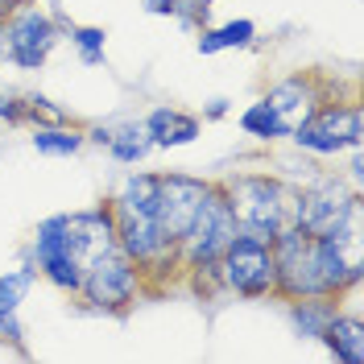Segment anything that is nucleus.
<instances>
[{
  "instance_id": "26",
  "label": "nucleus",
  "mask_w": 364,
  "mask_h": 364,
  "mask_svg": "<svg viewBox=\"0 0 364 364\" xmlns=\"http://www.w3.org/2000/svg\"><path fill=\"white\" fill-rule=\"evenodd\" d=\"M174 9H178V0H145V13H154V17H174Z\"/></svg>"
},
{
  "instance_id": "20",
  "label": "nucleus",
  "mask_w": 364,
  "mask_h": 364,
  "mask_svg": "<svg viewBox=\"0 0 364 364\" xmlns=\"http://www.w3.org/2000/svg\"><path fill=\"white\" fill-rule=\"evenodd\" d=\"M63 38H70L83 67H104V50H108V29L104 25H67Z\"/></svg>"
},
{
  "instance_id": "8",
  "label": "nucleus",
  "mask_w": 364,
  "mask_h": 364,
  "mask_svg": "<svg viewBox=\"0 0 364 364\" xmlns=\"http://www.w3.org/2000/svg\"><path fill=\"white\" fill-rule=\"evenodd\" d=\"M215 269H220V290L228 298H240V302H265V298H273V249H269V240H257V236L236 232L232 245L220 252Z\"/></svg>"
},
{
  "instance_id": "23",
  "label": "nucleus",
  "mask_w": 364,
  "mask_h": 364,
  "mask_svg": "<svg viewBox=\"0 0 364 364\" xmlns=\"http://www.w3.org/2000/svg\"><path fill=\"white\" fill-rule=\"evenodd\" d=\"M0 120L9 129H25V95L21 91H0Z\"/></svg>"
},
{
  "instance_id": "27",
  "label": "nucleus",
  "mask_w": 364,
  "mask_h": 364,
  "mask_svg": "<svg viewBox=\"0 0 364 364\" xmlns=\"http://www.w3.org/2000/svg\"><path fill=\"white\" fill-rule=\"evenodd\" d=\"M25 4H33V0H0V21H4V17H13V13L25 9Z\"/></svg>"
},
{
  "instance_id": "7",
  "label": "nucleus",
  "mask_w": 364,
  "mask_h": 364,
  "mask_svg": "<svg viewBox=\"0 0 364 364\" xmlns=\"http://www.w3.org/2000/svg\"><path fill=\"white\" fill-rule=\"evenodd\" d=\"M240 228H236V215H232V203H228V191L220 178H211V191H207L203 207H199V215H195V224L182 232L178 240V265L182 273L186 269H199V265H215L220 261V252L232 245V236H236ZM182 282V277H178Z\"/></svg>"
},
{
  "instance_id": "21",
  "label": "nucleus",
  "mask_w": 364,
  "mask_h": 364,
  "mask_svg": "<svg viewBox=\"0 0 364 364\" xmlns=\"http://www.w3.org/2000/svg\"><path fill=\"white\" fill-rule=\"evenodd\" d=\"M25 95V129H33V124H58V120H70L67 108H58L50 95L42 91H21Z\"/></svg>"
},
{
  "instance_id": "22",
  "label": "nucleus",
  "mask_w": 364,
  "mask_h": 364,
  "mask_svg": "<svg viewBox=\"0 0 364 364\" xmlns=\"http://www.w3.org/2000/svg\"><path fill=\"white\" fill-rule=\"evenodd\" d=\"M211 4H215V0H178V9H174L170 21H178L186 33H199L207 25V17H211Z\"/></svg>"
},
{
  "instance_id": "10",
  "label": "nucleus",
  "mask_w": 364,
  "mask_h": 364,
  "mask_svg": "<svg viewBox=\"0 0 364 364\" xmlns=\"http://www.w3.org/2000/svg\"><path fill=\"white\" fill-rule=\"evenodd\" d=\"M336 87H340V83H336L331 75H323V70H290V75L273 79L261 100H265V104H269V112L277 116L282 133L290 136Z\"/></svg>"
},
{
  "instance_id": "14",
  "label": "nucleus",
  "mask_w": 364,
  "mask_h": 364,
  "mask_svg": "<svg viewBox=\"0 0 364 364\" xmlns=\"http://www.w3.org/2000/svg\"><path fill=\"white\" fill-rule=\"evenodd\" d=\"M116 215H154L158 203V170H129L108 195Z\"/></svg>"
},
{
  "instance_id": "3",
  "label": "nucleus",
  "mask_w": 364,
  "mask_h": 364,
  "mask_svg": "<svg viewBox=\"0 0 364 364\" xmlns=\"http://www.w3.org/2000/svg\"><path fill=\"white\" fill-rule=\"evenodd\" d=\"M220 182H224V191H228L236 228L245 236L273 240L282 228L290 224L294 178H282V174H269V170H236V174H224Z\"/></svg>"
},
{
  "instance_id": "13",
  "label": "nucleus",
  "mask_w": 364,
  "mask_h": 364,
  "mask_svg": "<svg viewBox=\"0 0 364 364\" xmlns=\"http://www.w3.org/2000/svg\"><path fill=\"white\" fill-rule=\"evenodd\" d=\"M318 343L331 352V360H340V364H364V318H360V311H348V306H340V311H336V318L323 327Z\"/></svg>"
},
{
  "instance_id": "24",
  "label": "nucleus",
  "mask_w": 364,
  "mask_h": 364,
  "mask_svg": "<svg viewBox=\"0 0 364 364\" xmlns=\"http://www.w3.org/2000/svg\"><path fill=\"white\" fill-rule=\"evenodd\" d=\"M228 112H232V100L215 95V100H207V104H203V112H199V116H203V124H207V120H224Z\"/></svg>"
},
{
  "instance_id": "18",
  "label": "nucleus",
  "mask_w": 364,
  "mask_h": 364,
  "mask_svg": "<svg viewBox=\"0 0 364 364\" xmlns=\"http://www.w3.org/2000/svg\"><path fill=\"white\" fill-rule=\"evenodd\" d=\"M104 149H108V158L116 166H141L154 154V141H149L141 120H120V124H112V136H108Z\"/></svg>"
},
{
  "instance_id": "16",
  "label": "nucleus",
  "mask_w": 364,
  "mask_h": 364,
  "mask_svg": "<svg viewBox=\"0 0 364 364\" xmlns=\"http://www.w3.org/2000/svg\"><path fill=\"white\" fill-rule=\"evenodd\" d=\"M29 145L42 158H75L87 149V133L79 120H58V124H33L29 129Z\"/></svg>"
},
{
  "instance_id": "17",
  "label": "nucleus",
  "mask_w": 364,
  "mask_h": 364,
  "mask_svg": "<svg viewBox=\"0 0 364 364\" xmlns=\"http://www.w3.org/2000/svg\"><path fill=\"white\" fill-rule=\"evenodd\" d=\"M282 306H286V318H290L294 336L318 343L323 327L336 318V311H340L343 302L340 298H290V302H282Z\"/></svg>"
},
{
  "instance_id": "2",
  "label": "nucleus",
  "mask_w": 364,
  "mask_h": 364,
  "mask_svg": "<svg viewBox=\"0 0 364 364\" xmlns=\"http://www.w3.org/2000/svg\"><path fill=\"white\" fill-rule=\"evenodd\" d=\"M364 195L360 186L343 178L340 170H318L306 182H294L290 195V224H298L311 236H327V232H364Z\"/></svg>"
},
{
  "instance_id": "1",
  "label": "nucleus",
  "mask_w": 364,
  "mask_h": 364,
  "mask_svg": "<svg viewBox=\"0 0 364 364\" xmlns=\"http://www.w3.org/2000/svg\"><path fill=\"white\" fill-rule=\"evenodd\" d=\"M116 245V211L108 199L83 207V211H54L38 220L25 261L38 269V282L54 286L58 294L75 298L83 269L95 252L112 249Z\"/></svg>"
},
{
  "instance_id": "11",
  "label": "nucleus",
  "mask_w": 364,
  "mask_h": 364,
  "mask_svg": "<svg viewBox=\"0 0 364 364\" xmlns=\"http://www.w3.org/2000/svg\"><path fill=\"white\" fill-rule=\"evenodd\" d=\"M211 178L199 174H182V170H161L158 174V203H154V220L166 236L182 240V232L195 224L199 207H203Z\"/></svg>"
},
{
  "instance_id": "6",
  "label": "nucleus",
  "mask_w": 364,
  "mask_h": 364,
  "mask_svg": "<svg viewBox=\"0 0 364 364\" xmlns=\"http://www.w3.org/2000/svg\"><path fill=\"white\" fill-rule=\"evenodd\" d=\"M116 249L145 277V294H166L178 286V240L166 236L154 215H116Z\"/></svg>"
},
{
  "instance_id": "12",
  "label": "nucleus",
  "mask_w": 364,
  "mask_h": 364,
  "mask_svg": "<svg viewBox=\"0 0 364 364\" xmlns=\"http://www.w3.org/2000/svg\"><path fill=\"white\" fill-rule=\"evenodd\" d=\"M145 133L154 141V149H182V145H195L203 136V116L174 108V104H158L141 116Z\"/></svg>"
},
{
  "instance_id": "4",
  "label": "nucleus",
  "mask_w": 364,
  "mask_h": 364,
  "mask_svg": "<svg viewBox=\"0 0 364 364\" xmlns=\"http://www.w3.org/2000/svg\"><path fill=\"white\" fill-rule=\"evenodd\" d=\"M286 141L298 154L323 158V161L343 158L348 149H364V104L356 95V87L348 95H340V87H336Z\"/></svg>"
},
{
  "instance_id": "25",
  "label": "nucleus",
  "mask_w": 364,
  "mask_h": 364,
  "mask_svg": "<svg viewBox=\"0 0 364 364\" xmlns=\"http://www.w3.org/2000/svg\"><path fill=\"white\" fill-rule=\"evenodd\" d=\"M343 178L352 182V186H360V178H364V154L360 149H348V170H343Z\"/></svg>"
},
{
  "instance_id": "19",
  "label": "nucleus",
  "mask_w": 364,
  "mask_h": 364,
  "mask_svg": "<svg viewBox=\"0 0 364 364\" xmlns=\"http://www.w3.org/2000/svg\"><path fill=\"white\" fill-rule=\"evenodd\" d=\"M236 124H240V133L245 136L261 141V145H277V141H286V133H282V124H277V116L269 112L265 100H252L249 108L236 116Z\"/></svg>"
},
{
  "instance_id": "5",
  "label": "nucleus",
  "mask_w": 364,
  "mask_h": 364,
  "mask_svg": "<svg viewBox=\"0 0 364 364\" xmlns=\"http://www.w3.org/2000/svg\"><path fill=\"white\" fill-rule=\"evenodd\" d=\"M141 298H149L145 294V277H141V269L112 245V249L95 252V257L87 261L75 302H79L83 311H91V315L124 318Z\"/></svg>"
},
{
  "instance_id": "15",
  "label": "nucleus",
  "mask_w": 364,
  "mask_h": 364,
  "mask_svg": "<svg viewBox=\"0 0 364 364\" xmlns=\"http://www.w3.org/2000/svg\"><path fill=\"white\" fill-rule=\"evenodd\" d=\"M257 38H261V29H257L252 17H232L224 25H203L195 33V50L203 58H211V54H224V50H249V46H257Z\"/></svg>"
},
{
  "instance_id": "28",
  "label": "nucleus",
  "mask_w": 364,
  "mask_h": 364,
  "mask_svg": "<svg viewBox=\"0 0 364 364\" xmlns=\"http://www.w3.org/2000/svg\"><path fill=\"white\" fill-rule=\"evenodd\" d=\"M9 63V38H4V21H0V67Z\"/></svg>"
},
{
  "instance_id": "9",
  "label": "nucleus",
  "mask_w": 364,
  "mask_h": 364,
  "mask_svg": "<svg viewBox=\"0 0 364 364\" xmlns=\"http://www.w3.org/2000/svg\"><path fill=\"white\" fill-rule=\"evenodd\" d=\"M67 33V21L54 17L46 4H25L13 17H4V38H9V63L17 70H42L50 54L58 50Z\"/></svg>"
}]
</instances>
